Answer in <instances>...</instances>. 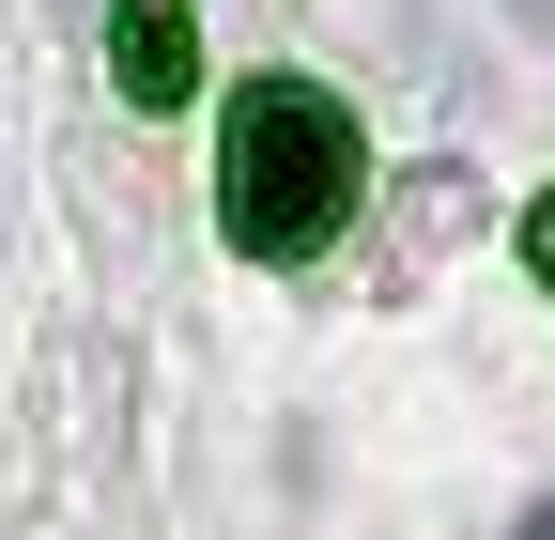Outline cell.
I'll list each match as a JSON object with an SVG mask.
<instances>
[{"mask_svg":"<svg viewBox=\"0 0 555 540\" xmlns=\"http://www.w3.org/2000/svg\"><path fill=\"white\" fill-rule=\"evenodd\" d=\"M356 185H371V155H356V108H339L324 78H247V93H232L217 217H232L247 262H309L339 217H356Z\"/></svg>","mask_w":555,"mask_h":540,"instance_id":"cell-1","label":"cell"},{"mask_svg":"<svg viewBox=\"0 0 555 540\" xmlns=\"http://www.w3.org/2000/svg\"><path fill=\"white\" fill-rule=\"evenodd\" d=\"M108 78H124V108H185V93H201L185 0H108Z\"/></svg>","mask_w":555,"mask_h":540,"instance_id":"cell-2","label":"cell"},{"mask_svg":"<svg viewBox=\"0 0 555 540\" xmlns=\"http://www.w3.org/2000/svg\"><path fill=\"white\" fill-rule=\"evenodd\" d=\"M525 262H540V279H555V185H540V217H525Z\"/></svg>","mask_w":555,"mask_h":540,"instance_id":"cell-3","label":"cell"},{"mask_svg":"<svg viewBox=\"0 0 555 540\" xmlns=\"http://www.w3.org/2000/svg\"><path fill=\"white\" fill-rule=\"evenodd\" d=\"M509 16H525V31H555V0H509Z\"/></svg>","mask_w":555,"mask_h":540,"instance_id":"cell-4","label":"cell"},{"mask_svg":"<svg viewBox=\"0 0 555 540\" xmlns=\"http://www.w3.org/2000/svg\"><path fill=\"white\" fill-rule=\"evenodd\" d=\"M525 540H555V494H540V510H525Z\"/></svg>","mask_w":555,"mask_h":540,"instance_id":"cell-5","label":"cell"}]
</instances>
